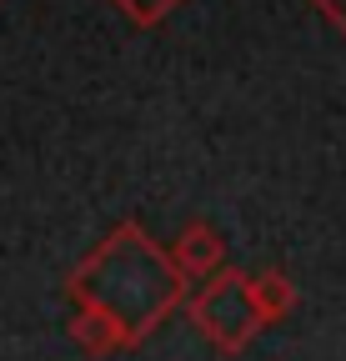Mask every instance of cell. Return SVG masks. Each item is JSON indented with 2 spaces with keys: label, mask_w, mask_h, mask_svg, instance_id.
I'll use <instances>...</instances> for the list:
<instances>
[{
  "label": "cell",
  "mask_w": 346,
  "mask_h": 361,
  "mask_svg": "<svg viewBox=\"0 0 346 361\" xmlns=\"http://www.w3.org/2000/svg\"><path fill=\"white\" fill-rule=\"evenodd\" d=\"M70 296L131 346L186 301V271L146 236V226L125 221L70 271Z\"/></svg>",
  "instance_id": "cell-1"
},
{
  "label": "cell",
  "mask_w": 346,
  "mask_h": 361,
  "mask_svg": "<svg viewBox=\"0 0 346 361\" xmlns=\"http://www.w3.org/2000/svg\"><path fill=\"white\" fill-rule=\"evenodd\" d=\"M191 322L221 351H241L256 336V326H266V316H261V306H256V296H251V276L221 271L216 281H206L191 296Z\"/></svg>",
  "instance_id": "cell-2"
},
{
  "label": "cell",
  "mask_w": 346,
  "mask_h": 361,
  "mask_svg": "<svg viewBox=\"0 0 346 361\" xmlns=\"http://www.w3.org/2000/svg\"><path fill=\"white\" fill-rule=\"evenodd\" d=\"M171 261H176L186 276H221V261H226V241L211 231L206 221H191L181 241L171 246Z\"/></svg>",
  "instance_id": "cell-3"
},
{
  "label": "cell",
  "mask_w": 346,
  "mask_h": 361,
  "mask_svg": "<svg viewBox=\"0 0 346 361\" xmlns=\"http://www.w3.org/2000/svg\"><path fill=\"white\" fill-rule=\"evenodd\" d=\"M251 296H256V306H261L266 322H281V316L291 311V301H296V291H291V281L281 276V271H261V276H251Z\"/></svg>",
  "instance_id": "cell-4"
},
{
  "label": "cell",
  "mask_w": 346,
  "mask_h": 361,
  "mask_svg": "<svg viewBox=\"0 0 346 361\" xmlns=\"http://www.w3.org/2000/svg\"><path fill=\"white\" fill-rule=\"evenodd\" d=\"M111 6L131 20V25H161L176 6H186V0H111Z\"/></svg>",
  "instance_id": "cell-5"
},
{
  "label": "cell",
  "mask_w": 346,
  "mask_h": 361,
  "mask_svg": "<svg viewBox=\"0 0 346 361\" xmlns=\"http://www.w3.org/2000/svg\"><path fill=\"white\" fill-rule=\"evenodd\" d=\"M311 6H316V11L341 30V35H346V0H311Z\"/></svg>",
  "instance_id": "cell-6"
}]
</instances>
